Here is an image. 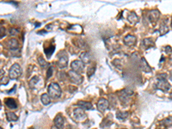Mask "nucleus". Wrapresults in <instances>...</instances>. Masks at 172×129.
<instances>
[{
	"mask_svg": "<svg viewBox=\"0 0 172 129\" xmlns=\"http://www.w3.org/2000/svg\"><path fill=\"white\" fill-rule=\"evenodd\" d=\"M31 129H35V128H31Z\"/></svg>",
	"mask_w": 172,
	"mask_h": 129,
	"instance_id": "obj_38",
	"label": "nucleus"
},
{
	"mask_svg": "<svg viewBox=\"0 0 172 129\" xmlns=\"http://www.w3.org/2000/svg\"><path fill=\"white\" fill-rule=\"evenodd\" d=\"M162 123H163V124H164L165 126H172V117H170V118L165 119Z\"/></svg>",
	"mask_w": 172,
	"mask_h": 129,
	"instance_id": "obj_29",
	"label": "nucleus"
},
{
	"mask_svg": "<svg viewBox=\"0 0 172 129\" xmlns=\"http://www.w3.org/2000/svg\"><path fill=\"white\" fill-rule=\"evenodd\" d=\"M95 71H96V65H95V64L90 65V66H89L88 70H87V75H88V77H91V76L94 74Z\"/></svg>",
	"mask_w": 172,
	"mask_h": 129,
	"instance_id": "obj_23",
	"label": "nucleus"
},
{
	"mask_svg": "<svg viewBox=\"0 0 172 129\" xmlns=\"http://www.w3.org/2000/svg\"><path fill=\"white\" fill-rule=\"evenodd\" d=\"M19 47V44H18V41L16 40V39H10L9 41H8V48L11 50H16Z\"/></svg>",
	"mask_w": 172,
	"mask_h": 129,
	"instance_id": "obj_17",
	"label": "nucleus"
},
{
	"mask_svg": "<svg viewBox=\"0 0 172 129\" xmlns=\"http://www.w3.org/2000/svg\"><path fill=\"white\" fill-rule=\"evenodd\" d=\"M141 61H142V63H141V65H140L141 69H142L145 72H151V67L148 66L146 60L143 58V59H141Z\"/></svg>",
	"mask_w": 172,
	"mask_h": 129,
	"instance_id": "obj_18",
	"label": "nucleus"
},
{
	"mask_svg": "<svg viewBox=\"0 0 172 129\" xmlns=\"http://www.w3.org/2000/svg\"><path fill=\"white\" fill-rule=\"evenodd\" d=\"M73 116L75 120L78 121H82L86 119V115H85L84 109L81 108H77L74 109Z\"/></svg>",
	"mask_w": 172,
	"mask_h": 129,
	"instance_id": "obj_6",
	"label": "nucleus"
},
{
	"mask_svg": "<svg viewBox=\"0 0 172 129\" xmlns=\"http://www.w3.org/2000/svg\"><path fill=\"white\" fill-rule=\"evenodd\" d=\"M52 75V67L50 66L48 70V72H47V79H48Z\"/></svg>",
	"mask_w": 172,
	"mask_h": 129,
	"instance_id": "obj_31",
	"label": "nucleus"
},
{
	"mask_svg": "<svg viewBox=\"0 0 172 129\" xmlns=\"http://www.w3.org/2000/svg\"><path fill=\"white\" fill-rule=\"evenodd\" d=\"M128 117L127 112H118L116 114V118L120 121H125Z\"/></svg>",
	"mask_w": 172,
	"mask_h": 129,
	"instance_id": "obj_21",
	"label": "nucleus"
},
{
	"mask_svg": "<svg viewBox=\"0 0 172 129\" xmlns=\"http://www.w3.org/2000/svg\"><path fill=\"white\" fill-rule=\"evenodd\" d=\"M6 117H7V120L9 121H17L18 120L17 115L13 112H7L6 113Z\"/></svg>",
	"mask_w": 172,
	"mask_h": 129,
	"instance_id": "obj_19",
	"label": "nucleus"
},
{
	"mask_svg": "<svg viewBox=\"0 0 172 129\" xmlns=\"http://www.w3.org/2000/svg\"><path fill=\"white\" fill-rule=\"evenodd\" d=\"M168 27H167V24L165 23H163L162 25H161V28H160V32H161V34H164L168 32Z\"/></svg>",
	"mask_w": 172,
	"mask_h": 129,
	"instance_id": "obj_27",
	"label": "nucleus"
},
{
	"mask_svg": "<svg viewBox=\"0 0 172 129\" xmlns=\"http://www.w3.org/2000/svg\"><path fill=\"white\" fill-rule=\"evenodd\" d=\"M144 45L149 48H151V47L154 46V42L151 39H145L144 40Z\"/></svg>",
	"mask_w": 172,
	"mask_h": 129,
	"instance_id": "obj_26",
	"label": "nucleus"
},
{
	"mask_svg": "<svg viewBox=\"0 0 172 129\" xmlns=\"http://www.w3.org/2000/svg\"><path fill=\"white\" fill-rule=\"evenodd\" d=\"M38 63H39V65L41 66V67H42V68L47 67V66H48V62H47V61L45 60V59H43L41 56H40V57L38 58Z\"/></svg>",
	"mask_w": 172,
	"mask_h": 129,
	"instance_id": "obj_24",
	"label": "nucleus"
},
{
	"mask_svg": "<svg viewBox=\"0 0 172 129\" xmlns=\"http://www.w3.org/2000/svg\"><path fill=\"white\" fill-rule=\"evenodd\" d=\"M170 88H171V84L166 79V75H159L157 78L156 89L167 92L170 90Z\"/></svg>",
	"mask_w": 172,
	"mask_h": 129,
	"instance_id": "obj_1",
	"label": "nucleus"
},
{
	"mask_svg": "<svg viewBox=\"0 0 172 129\" xmlns=\"http://www.w3.org/2000/svg\"><path fill=\"white\" fill-rule=\"evenodd\" d=\"M6 34V30H5V28L3 25L0 24V39H2L3 36H5Z\"/></svg>",
	"mask_w": 172,
	"mask_h": 129,
	"instance_id": "obj_28",
	"label": "nucleus"
},
{
	"mask_svg": "<svg viewBox=\"0 0 172 129\" xmlns=\"http://www.w3.org/2000/svg\"><path fill=\"white\" fill-rule=\"evenodd\" d=\"M68 76L70 77V80L74 83L79 84L83 82V77L79 73H77L73 71H70L68 72Z\"/></svg>",
	"mask_w": 172,
	"mask_h": 129,
	"instance_id": "obj_8",
	"label": "nucleus"
},
{
	"mask_svg": "<svg viewBox=\"0 0 172 129\" xmlns=\"http://www.w3.org/2000/svg\"><path fill=\"white\" fill-rule=\"evenodd\" d=\"M5 105L11 109H15V108H17V103L15 101V99H13V98H6Z\"/></svg>",
	"mask_w": 172,
	"mask_h": 129,
	"instance_id": "obj_15",
	"label": "nucleus"
},
{
	"mask_svg": "<svg viewBox=\"0 0 172 129\" xmlns=\"http://www.w3.org/2000/svg\"><path fill=\"white\" fill-rule=\"evenodd\" d=\"M171 27H172V21H171Z\"/></svg>",
	"mask_w": 172,
	"mask_h": 129,
	"instance_id": "obj_37",
	"label": "nucleus"
},
{
	"mask_svg": "<svg viewBox=\"0 0 172 129\" xmlns=\"http://www.w3.org/2000/svg\"><path fill=\"white\" fill-rule=\"evenodd\" d=\"M18 34V30H17V29H16V28H11V29H10V35L14 36V35H16V34Z\"/></svg>",
	"mask_w": 172,
	"mask_h": 129,
	"instance_id": "obj_30",
	"label": "nucleus"
},
{
	"mask_svg": "<svg viewBox=\"0 0 172 129\" xmlns=\"http://www.w3.org/2000/svg\"><path fill=\"white\" fill-rule=\"evenodd\" d=\"M8 82H9V78H7V77H2V79L0 80V83H4V84L8 83Z\"/></svg>",
	"mask_w": 172,
	"mask_h": 129,
	"instance_id": "obj_32",
	"label": "nucleus"
},
{
	"mask_svg": "<svg viewBox=\"0 0 172 129\" xmlns=\"http://www.w3.org/2000/svg\"><path fill=\"white\" fill-rule=\"evenodd\" d=\"M48 92L51 98L58 99L61 96V89L59 85L56 83H51L48 88Z\"/></svg>",
	"mask_w": 172,
	"mask_h": 129,
	"instance_id": "obj_2",
	"label": "nucleus"
},
{
	"mask_svg": "<svg viewBox=\"0 0 172 129\" xmlns=\"http://www.w3.org/2000/svg\"><path fill=\"white\" fill-rule=\"evenodd\" d=\"M132 94H133V91L128 92L127 90H122V91L121 92V95H120V100H121V102H122L123 104L127 103L128 100H129V97H130V96H131Z\"/></svg>",
	"mask_w": 172,
	"mask_h": 129,
	"instance_id": "obj_10",
	"label": "nucleus"
},
{
	"mask_svg": "<svg viewBox=\"0 0 172 129\" xmlns=\"http://www.w3.org/2000/svg\"><path fill=\"white\" fill-rule=\"evenodd\" d=\"M54 124L56 126V128H61L64 125V118L62 117L61 115H58L55 118H54Z\"/></svg>",
	"mask_w": 172,
	"mask_h": 129,
	"instance_id": "obj_13",
	"label": "nucleus"
},
{
	"mask_svg": "<svg viewBox=\"0 0 172 129\" xmlns=\"http://www.w3.org/2000/svg\"><path fill=\"white\" fill-rule=\"evenodd\" d=\"M127 20L131 24H135L138 23L139 21V17H137V15L134 12H130L129 15L127 16Z\"/></svg>",
	"mask_w": 172,
	"mask_h": 129,
	"instance_id": "obj_16",
	"label": "nucleus"
},
{
	"mask_svg": "<svg viewBox=\"0 0 172 129\" xmlns=\"http://www.w3.org/2000/svg\"><path fill=\"white\" fill-rule=\"evenodd\" d=\"M54 46L52 48V46H50L48 48H45V53H46V55H47V57L48 58H49L50 56L52 54V52H53V51H54Z\"/></svg>",
	"mask_w": 172,
	"mask_h": 129,
	"instance_id": "obj_25",
	"label": "nucleus"
},
{
	"mask_svg": "<svg viewBox=\"0 0 172 129\" xmlns=\"http://www.w3.org/2000/svg\"><path fill=\"white\" fill-rule=\"evenodd\" d=\"M159 17H160V12L157 10H152L148 11L149 21L153 24L157 22V20L159 19Z\"/></svg>",
	"mask_w": 172,
	"mask_h": 129,
	"instance_id": "obj_7",
	"label": "nucleus"
},
{
	"mask_svg": "<svg viewBox=\"0 0 172 129\" xmlns=\"http://www.w3.org/2000/svg\"><path fill=\"white\" fill-rule=\"evenodd\" d=\"M80 58H81V61L84 64H89L91 61V56L88 52H84L83 53H81Z\"/></svg>",
	"mask_w": 172,
	"mask_h": 129,
	"instance_id": "obj_12",
	"label": "nucleus"
},
{
	"mask_svg": "<svg viewBox=\"0 0 172 129\" xmlns=\"http://www.w3.org/2000/svg\"><path fill=\"white\" fill-rule=\"evenodd\" d=\"M108 106H109L108 101L104 98H101L97 102V108L101 113H103L105 110H107L108 108Z\"/></svg>",
	"mask_w": 172,
	"mask_h": 129,
	"instance_id": "obj_9",
	"label": "nucleus"
},
{
	"mask_svg": "<svg viewBox=\"0 0 172 129\" xmlns=\"http://www.w3.org/2000/svg\"><path fill=\"white\" fill-rule=\"evenodd\" d=\"M22 74V68L18 64H14L10 71H9V77L10 79H17Z\"/></svg>",
	"mask_w": 172,
	"mask_h": 129,
	"instance_id": "obj_3",
	"label": "nucleus"
},
{
	"mask_svg": "<svg viewBox=\"0 0 172 129\" xmlns=\"http://www.w3.org/2000/svg\"><path fill=\"white\" fill-rule=\"evenodd\" d=\"M3 75H4V71L3 70H0V78H2Z\"/></svg>",
	"mask_w": 172,
	"mask_h": 129,
	"instance_id": "obj_33",
	"label": "nucleus"
},
{
	"mask_svg": "<svg viewBox=\"0 0 172 129\" xmlns=\"http://www.w3.org/2000/svg\"><path fill=\"white\" fill-rule=\"evenodd\" d=\"M171 80H172V76H171Z\"/></svg>",
	"mask_w": 172,
	"mask_h": 129,
	"instance_id": "obj_36",
	"label": "nucleus"
},
{
	"mask_svg": "<svg viewBox=\"0 0 172 129\" xmlns=\"http://www.w3.org/2000/svg\"><path fill=\"white\" fill-rule=\"evenodd\" d=\"M41 100L44 105H48L51 103V97L48 94H42L41 97Z\"/></svg>",
	"mask_w": 172,
	"mask_h": 129,
	"instance_id": "obj_20",
	"label": "nucleus"
},
{
	"mask_svg": "<svg viewBox=\"0 0 172 129\" xmlns=\"http://www.w3.org/2000/svg\"><path fill=\"white\" fill-rule=\"evenodd\" d=\"M77 104H78L79 108H83V109H84V110H90V109L93 108L92 104L90 103V102L79 101V102L77 103Z\"/></svg>",
	"mask_w": 172,
	"mask_h": 129,
	"instance_id": "obj_14",
	"label": "nucleus"
},
{
	"mask_svg": "<svg viewBox=\"0 0 172 129\" xmlns=\"http://www.w3.org/2000/svg\"><path fill=\"white\" fill-rule=\"evenodd\" d=\"M1 107H2V103H1V101H0V108H1Z\"/></svg>",
	"mask_w": 172,
	"mask_h": 129,
	"instance_id": "obj_34",
	"label": "nucleus"
},
{
	"mask_svg": "<svg viewBox=\"0 0 172 129\" xmlns=\"http://www.w3.org/2000/svg\"><path fill=\"white\" fill-rule=\"evenodd\" d=\"M58 58H59L58 66L59 68H65V67H66L67 66V64H68V56H67V54L65 52H60L58 54Z\"/></svg>",
	"mask_w": 172,
	"mask_h": 129,
	"instance_id": "obj_4",
	"label": "nucleus"
},
{
	"mask_svg": "<svg viewBox=\"0 0 172 129\" xmlns=\"http://www.w3.org/2000/svg\"><path fill=\"white\" fill-rule=\"evenodd\" d=\"M40 77H34L33 78H31V80L29 81V86H30V88H32V89H35V86L37 85V83H38V82H39V79Z\"/></svg>",
	"mask_w": 172,
	"mask_h": 129,
	"instance_id": "obj_22",
	"label": "nucleus"
},
{
	"mask_svg": "<svg viewBox=\"0 0 172 129\" xmlns=\"http://www.w3.org/2000/svg\"><path fill=\"white\" fill-rule=\"evenodd\" d=\"M71 67L73 72L77 73H81L84 69V64L81 60H74L71 64Z\"/></svg>",
	"mask_w": 172,
	"mask_h": 129,
	"instance_id": "obj_5",
	"label": "nucleus"
},
{
	"mask_svg": "<svg viewBox=\"0 0 172 129\" xmlns=\"http://www.w3.org/2000/svg\"><path fill=\"white\" fill-rule=\"evenodd\" d=\"M0 129H2V128H0Z\"/></svg>",
	"mask_w": 172,
	"mask_h": 129,
	"instance_id": "obj_39",
	"label": "nucleus"
},
{
	"mask_svg": "<svg viewBox=\"0 0 172 129\" xmlns=\"http://www.w3.org/2000/svg\"><path fill=\"white\" fill-rule=\"evenodd\" d=\"M123 41L126 45L127 46H133L135 45L136 43V37L133 36V35H131V34H128L126 36L124 37L123 39Z\"/></svg>",
	"mask_w": 172,
	"mask_h": 129,
	"instance_id": "obj_11",
	"label": "nucleus"
},
{
	"mask_svg": "<svg viewBox=\"0 0 172 129\" xmlns=\"http://www.w3.org/2000/svg\"><path fill=\"white\" fill-rule=\"evenodd\" d=\"M52 129H59V128H56V127H55V128H52Z\"/></svg>",
	"mask_w": 172,
	"mask_h": 129,
	"instance_id": "obj_35",
	"label": "nucleus"
}]
</instances>
